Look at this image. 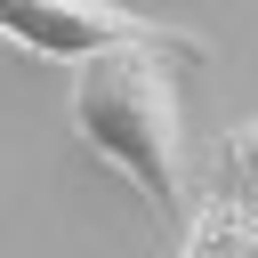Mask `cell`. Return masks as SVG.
Segmentation results:
<instances>
[{"label":"cell","instance_id":"obj_1","mask_svg":"<svg viewBox=\"0 0 258 258\" xmlns=\"http://www.w3.org/2000/svg\"><path fill=\"white\" fill-rule=\"evenodd\" d=\"M177 48L161 40H129V48H105V56H81L73 64V137L113 161L145 210L169 226L185 218V113H177ZM194 64V56H185Z\"/></svg>","mask_w":258,"mask_h":258},{"label":"cell","instance_id":"obj_3","mask_svg":"<svg viewBox=\"0 0 258 258\" xmlns=\"http://www.w3.org/2000/svg\"><path fill=\"white\" fill-rule=\"evenodd\" d=\"M177 258H258V202H242L234 185L210 194V202H194Z\"/></svg>","mask_w":258,"mask_h":258},{"label":"cell","instance_id":"obj_2","mask_svg":"<svg viewBox=\"0 0 258 258\" xmlns=\"http://www.w3.org/2000/svg\"><path fill=\"white\" fill-rule=\"evenodd\" d=\"M0 40H16L32 56H64V64L105 56V48H129V40H161V48L194 56V64L210 56L202 32H177L161 16L121 8V0H0Z\"/></svg>","mask_w":258,"mask_h":258},{"label":"cell","instance_id":"obj_4","mask_svg":"<svg viewBox=\"0 0 258 258\" xmlns=\"http://www.w3.org/2000/svg\"><path fill=\"white\" fill-rule=\"evenodd\" d=\"M226 177H234L242 202H258V113L242 129H226Z\"/></svg>","mask_w":258,"mask_h":258}]
</instances>
